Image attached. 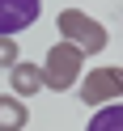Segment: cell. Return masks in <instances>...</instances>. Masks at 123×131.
<instances>
[{
	"instance_id": "obj_1",
	"label": "cell",
	"mask_w": 123,
	"mask_h": 131,
	"mask_svg": "<svg viewBox=\"0 0 123 131\" xmlns=\"http://www.w3.org/2000/svg\"><path fill=\"white\" fill-rule=\"evenodd\" d=\"M55 26H60L64 42H72L81 55H98V51H106V30H102V21H93L89 13H81V9H64L60 17H55Z\"/></svg>"
},
{
	"instance_id": "obj_2",
	"label": "cell",
	"mask_w": 123,
	"mask_h": 131,
	"mask_svg": "<svg viewBox=\"0 0 123 131\" xmlns=\"http://www.w3.org/2000/svg\"><path fill=\"white\" fill-rule=\"evenodd\" d=\"M81 68H85V55L72 42H55L51 51H47V59H43V85L55 89V93H64V89L77 85Z\"/></svg>"
},
{
	"instance_id": "obj_3",
	"label": "cell",
	"mask_w": 123,
	"mask_h": 131,
	"mask_svg": "<svg viewBox=\"0 0 123 131\" xmlns=\"http://www.w3.org/2000/svg\"><path fill=\"white\" fill-rule=\"evenodd\" d=\"M123 97V68H93L85 80H81V102L85 106H110Z\"/></svg>"
},
{
	"instance_id": "obj_4",
	"label": "cell",
	"mask_w": 123,
	"mask_h": 131,
	"mask_svg": "<svg viewBox=\"0 0 123 131\" xmlns=\"http://www.w3.org/2000/svg\"><path fill=\"white\" fill-rule=\"evenodd\" d=\"M38 9H43V0H0V34L13 38L17 30L34 26Z\"/></svg>"
},
{
	"instance_id": "obj_5",
	"label": "cell",
	"mask_w": 123,
	"mask_h": 131,
	"mask_svg": "<svg viewBox=\"0 0 123 131\" xmlns=\"http://www.w3.org/2000/svg\"><path fill=\"white\" fill-rule=\"evenodd\" d=\"M43 89V68L38 63H17L13 68V97H34Z\"/></svg>"
},
{
	"instance_id": "obj_6",
	"label": "cell",
	"mask_w": 123,
	"mask_h": 131,
	"mask_svg": "<svg viewBox=\"0 0 123 131\" xmlns=\"http://www.w3.org/2000/svg\"><path fill=\"white\" fill-rule=\"evenodd\" d=\"M26 118H30V110H26V102L21 97H0V131H21L26 127Z\"/></svg>"
},
{
	"instance_id": "obj_7",
	"label": "cell",
	"mask_w": 123,
	"mask_h": 131,
	"mask_svg": "<svg viewBox=\"0 0 123 131\" xmlns=\"http://www.w3.org/2000/svg\"><path fill=\"white\" fill-rule=\"evenodd\" d=\"M89 131H123V102H110L89 118Z\"/></svg>"
},
{
	"instance_id": "obj_8",
	"label": "cell",
	"mask_w": 123,
	"mask_h": 131,
	"mask_svg": "<svg viewBox=\"0 0 123 131\" xmlns=\"http://www.w3.org/2000/svg\"><path fill=\"white\" fill-rule=\"evenodd\" d=\"M17 63H21L17 38H4V34H0V68H17Z\"/></svg>"
}]
</instances>
